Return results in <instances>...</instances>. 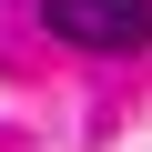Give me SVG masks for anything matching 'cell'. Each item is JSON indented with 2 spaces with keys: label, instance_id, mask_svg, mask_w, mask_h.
Segmentation results:
<instances>
[{
  "label": "cell",
  "instance_id": "1",
  "mask_svg": "<svg viewBox=\"0 0 152 152\" xmlns=\"http://www.w3.org/2000/svg\"><path fill=\"white\" fill-rule=\"evenodd\" d=\"M41 20L71 51H142L152 41V0H41Z\"/></svg>",
  "mask_w": 152,
  "mask_h": 152
}]
</instances>
